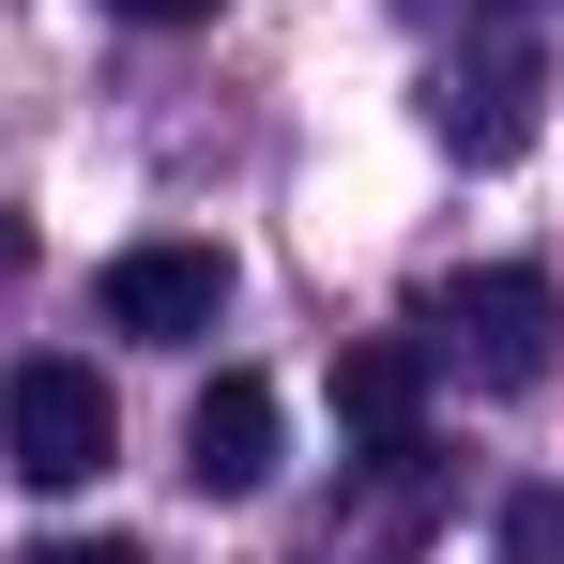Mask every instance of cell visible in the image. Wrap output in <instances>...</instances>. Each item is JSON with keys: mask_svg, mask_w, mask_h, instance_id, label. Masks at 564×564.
I'll return each mask as SVG.
<instances>
[{"mask_svg": "<svg viewBox=\"0 0 564 564\" xmlns=\"http://www.w3.org/2000/svg\"><path fill=\"white\" fill-rule=\"evenodd\" d=\"M31 564H153V550H138V534H46Z\"/></svg>", "mask_w": 564, "mask_h": 564, "instance_id": "8", "label": "cell"}, {"mask_svg": "<svg viewBox=\"0 0 564 564\" xmlns=\"http://www.w3.org/2000/svg\"><path fill=\"white\" fill-rule=\"evenodd\" d=\"M534 122H550V62H534L519 31H503V46H458V62L427 77V138H443L458 169H519Z\"/></svg>", "mask_w": 564, "mask_h": 564, "instance_id": "3", "label": "cell"}, {"mask_svg": "<svg viewBox=\"0 0 564 564\" xmlns=\"http://www.w3.org/2000/svg\"><path fill=\"white\" fill-rule=\"evenodd\" d=\"M107 15H122V31H198L214 0H107Z\"/></svg>", "mask_w": 564, "mask_h": 564, "instance_id": "9", "label": "cell"}, {"mask_svg": "<svg viewBox=\"0 0 564 564\" xmlns=\"http://www.w3.org/2000/svg\"><path fill=\"white\" fill-rule=\"evenodd\" d=\"M107 336H138V351H184V336H214L229 321V245H122L93 275Z\"/></svg>", "mask_w": 564, "mask_h": 564, "instance_id": "4", "label": "cell"}, {"mask_svg": "<svg viewBox=\"0 0 564 564\" xmlns=\"http://www.w3.org/2000/svg\"><path fill=\"white\" fill-rule=\"evenodd\" d=\"M427 336H443L488 397H534V381H550V351H564V290L534 275V260H473V275L427 290Z\"/></svg>", "mask_w": 564, "mask_h": 564, "instance_id": "1", "label": "cell"}, {"mask_svg": "<svg viewBox=\"0 0 564 564\" xmlns=\"http://www.w3.org/2000/svg\"><path fill=\"white\" fill-rule=\"evenodd\" d=\"M290 458V412H275V381L260 367H229V381H198V412H184V473H198V503H260Z\"/></svg>", "mask_w": 564, "mask_h": 564, "instance_id": "5", "label": "cell"}, {"mask_svg": "<svg viewBox=\"0 0 564 564\" xmlns=\"http://www.w3.org/2000/svg\"><path fill=\"white\" fill-rule=\"evenodd\" d=\"M336 427H351V458H412V443H427V351H412V336L336 351Z\"/></svg>", "mask_w": 564, "mask_h": 564, "instance_id": "6", "label": "cell"}, {"mask_svg": "<svg viewBox=\"0 0 564 564\" xmlns=\"http://www.w3.org/2000/svg\"><path fill=\"white\" fill-rule=\"evenodd\" d=\"M0 458H15V488H93V473L122 458L107 381H93V367H62V351H31V367L0 381Z\"/></svg>", "mask_w": 564, "mask_h": 564, "instance_id": "2", "label": "cell"}, {"mask_svg": "<svg viewBox=\"0 0 564 564\" xmlns=\"http://www.w3.org/2000/svg\"><path fill=\"white\" fill-rule=\"evenodd\" d=\"M503 15H519V0H503Z\"/></svg>", "mask_w": 564, "mask_h": 564, "instance_id": "11", "label": "cell"}, {"mask_svg": "<svg viewBox=\"0 0 564 564\" xmlns=\"http://www.w3.org/2000/svg\"><path fill=\"white\" fill-rule=\"evenodd\" d=\"M503 564H564V488H519L503 503Z\"/></svg>", "mask_w": 564, "mask_h": 564, "instance_id": "7", "label": "cell"}, {"mask_svg": "<svg viewBox=\"0 0 564 564\" xmlns=\"http://www.w3.org/2000/svg\"><path fill=\"white\" fill-rule=\"evenodd\" d=\"M0 275H15V229H0Z\"/></svg>", "mask_w": 564, "mask_h": 564, "instance_id": "10", "label": "cell"}]
</instances>
